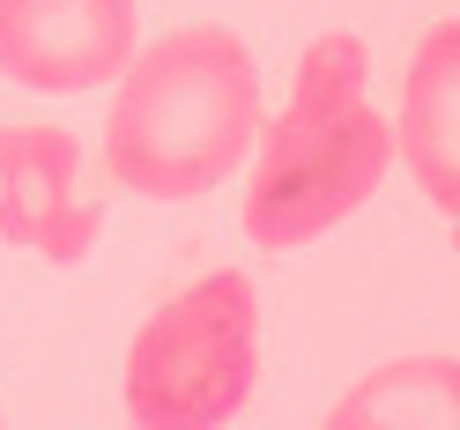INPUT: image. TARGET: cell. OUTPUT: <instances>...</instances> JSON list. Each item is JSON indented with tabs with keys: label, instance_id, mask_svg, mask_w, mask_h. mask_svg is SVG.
<instances>
[{
	"label": "cell",
	"instance_id": "cell-1",
	"mask_svg": "<svg viewBox=\"0 0 460 430\" xmlns=\"http://www.w3.org/2000/svg\"><path fill=\"white\" fill-rule=\"evenodd\" d=\"M268 119L261 60L223 22H179L111 82L104 111V179L141 200H200L238 179Z\"/></svg>",
	"mask_w": 460,
	"mask_h": 430
},
{
	"label": "cell",
	"instance_id": "cell-2",
	"mask_svg": "<svg viewBox=\"0 0 460 430\" xmlns=\"http://www.w3.org/2000/svg\"><path fill=\"white\" fill-rule=\"evenodd\" d=\"M245 163V238L261 252L327 238L386 186L394 119L371 104V52L357 31H327L297 52L290 97L261 119Z\"/></svg>",
	"mask_w": 460,
	"mask_h": 430
},
{
	"label": "cell",
	"instance_id": "cell-3",
	"mask_svg": "<svg viewBox=\"0 0 460 430\" xmlns=\"http://www.w3.org/2000/svg\"><path fill=\"white\" fill-rule=\"evenodd\" d=\"M261 386V290L245 268H208L164 297L127 341L119 400L134 430H230Z\"/></svg>",
	"mask_w": 460,
	"mask_h": 430
},
{
	"label": "cell",
	"instance_id": "cell-4",
	"mask_svg": "<svg viewBox=\"0 0 460 430\" xmlns=\"http://www.w3.org/2000/svg\"><path fill=\"white\" fill-rule=\"evenodd\" d=\"M104 238V200L90 186L82 134L52 119H0V245L82 268Z\"/></svg>",
	"mask_w": 460,
	"mask_h": 430
},
{
	"label": "cell",
	"instance_id": "cell-5",
	"mask_svg": "<svg viewBox=\"0 0 460 430\" xmlns=\"http://www.w3.org/2000/svg\"><path fill=\"white\" fill-rule=\"evenodd\" d=\"M141 45L134 0H0V82L38 97H82L119 82Z\"/></svg>",
	"mask_w": 460,
	"mask_h": 430
},
{
	"label": "cell",
	"instance_id": "cell-6",
	"mask_svg": "<svg viewBox=\"0 0 460 430\" xmlns=\"http://www.w3.org/2000/svg\"><path fill=\"white\" fill-rule=\"evenodd\" d=\"M460 15L430 22L409 82H401V119H394V156L409 163L416 193L438 208L446 223L460 215Z\"/></svg>",
	"mask_w": 460,
	"mask_h": 430
},
{
	"label": "cell",
	"instance_id": "cell-7",
	"mask_svg": "<svg viewBox=\"0 0 460 430\" xmlns=\"http://www.w3.org/2000/svg\"><path fill=\"white\" fill-rule=\"evenodd\" d=\"M320 430H460V356L423 349L364 371Z\"/></svg>",
	"mask_w": 460,
	"mask_h": 430
},
{
	"label": "cell",
	"instance_id": "cell-8",
	"mask_svg": "<svg viewBox=\"0 0 460 430\" xmlns=\"http://www.w3.org/2000/svg\"><path fill=\"white\" fill-rule=\"evenodd\" d=\"M0 430H8V416H0Z\"/></svg>",
	"mask_w": 460,
	"mask_h": 430
}]
</instances>
